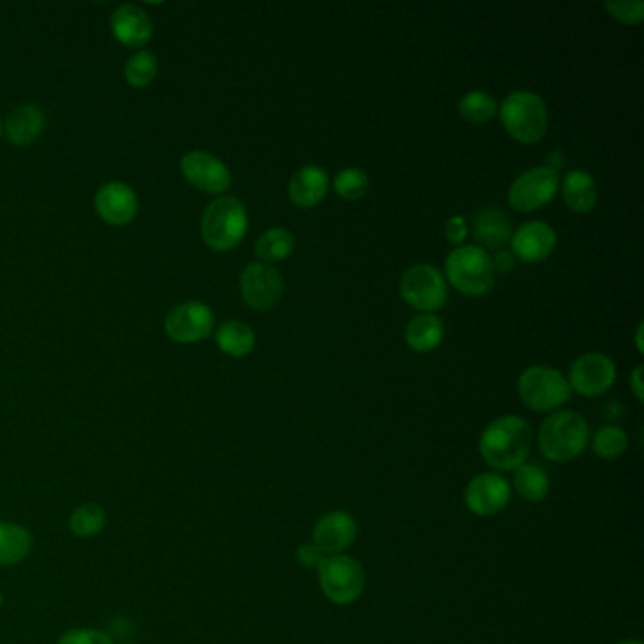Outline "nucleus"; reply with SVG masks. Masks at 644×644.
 Returning a JSON list of instances; mask_svg holds the SVG:
<instances>
[{
  "mask_svg": "<svg viewBox=\"0 0 644 644\" xmlns=\"http://www.w3.org/2000/svg\"><path fill=\"white\" fill-rule=\"evenodd\" d=\"M533 429L530 422L520 416H501L482 432L478 440L482 460L494 471H517L524 465L532 452Z\"/></svg>",
  "mask_w": 644,
  "mask_h": 644,
  "instance_id": "f257e3e1",
  "label": "nucleus"
},
{
  "mask_svg": "<svg viewBox=\"0 0 644 644\" xmlns=\"http://www.w3.org/2000/svg\"><path fill=\"white\" fill-rule=\"evenodd\" d=\"M592 433L579 412L556 411L540 425L538 448L546 460L567 463L588 448Z\"/></svg>",
  "mask_w": 644,
  "mask_h": 644,
  "instance_id": "f03ea898",
  "label": "nucleus"
},
{
  "mask_svg": "<svg viewBox=\"0 0 644 644\" xmlns=\"http://www.w3.org/2000/svg\"><path fill=\"white\" fill-rule=\"evenodd\" d=\"M246 231L248 212L236 197L216 198L203 214V241L216 252H229L239 246Z\"/></svg>",
  "mask_w": 644,
  "mask_h": 644,
  "instance_id": "7ed1b4c3",
  "label": "nucleus"
},
{
  "mask_svg": "<svg viewBox=\"0 0 644 644\" xmlns=\"http://www.w3.org/2000/svg\"><path fill=\"white\" fill-rule=\"evenodd\" d=\"M501 123L520 144H537L548 131V108L532 92H514L499 107Z\"/></svg>",
  "mask_w": 644,
  "mask_h": 644,
  "instance_id": "20e7f679",
  "label": "nucleus"
},
{
  "mask_svg": "<svg viewBox=\"0 0 644 644\" xmlns=\"http://www.w3.org/2000/svg\"><path fill=\"white\" fill-rule=\"evenodd\" d=\"M445 272L455 290L467 297L486 295L496 283L494 263L481 246H460L448 255Z\"/></svg>",
  "mask_w": 644,
  "mask_h": 644,
  "instance_id": "39448f33",
  "label": "nucleus"
},
{
  "mask_svg": "<svg viewBox=\"0 0 644 644\" xmlns=\"http://www.w3.org/2000/svg\"><path fill=\"white\" fill-rule=\"evenodd\" d=\"M518 396L530 411L552 414L571 399V388L558 368L537 365L518 378Z\"/></svg>",
  "mask_w": 644,
  "mask_h": 644,
  "instance_id": "423d86ee",
  "label": "nucleus"
},
{
  "mask_svg": "<svg viewBox=\"0 0 644 644\" xmlns=\"http://www.w3.org/2000/svg\"><path fill=\"white\" fill-rule=\"evenodd\" d=\"M319 588L335 605H352L365 590V571L362 563L348 556H326L318 567Z\"/></svg>",
  "mask_w": 644,
  "mask_h": 644,
  "instance_id": "0eeeda50",
  "label": "nucleus"
},
{
  "mask_svg": "<svg viewBox=\"0 0 644 644\" xmlns=\"http://www.w3.org/2000/svg\"><path fill=\"white\" fill-rule=\"evenodd\" d=\"M399 291L406 305L424 314H432L447 303V278L437 267L420 263L404 270Z\"/></svg>",
  "mask_w": 644,
  "mask_h": 644,
  "instance_id": "6e6552de",
  "label": "nucleus"
},
{
  "mask_svg": "<svg viewBox=\"0 0 644 644\" xmlns=\"http://www.w3.org/2000/svg\"><path fill=\"white\" fill-rule=\"evenodd\" d=\"M560 187L558 170L548 167H533L512 182L509 203L518 212H535L548 205Z\"/></svg>",
  "mask_w": 644,
  "mask_h": 644,
  "instance_id": "1a4fd4ad",
  "label": "nucleus"
},
{
  "mask_svg": "<svg viewBox=\"0 0 644 644\" xmlns=\"http://www.w3.org/2000/svg\"><path fill=\"white\" fill-rule=\"evenodd\" d=\"M567 382L571 391H576L579 396L588 399L602 397L617 382V365L609 355L597 352L581 355L571 363Z\"/></svg>",
  "mask_w": 644,
  "mask_h": 644,
  "instance_id": "9d476101",
  "label": "nucleus"
},
{
  "mask_svg": "<svg viewBox=\"0 0 644 644\" xmlns=\"http://www.w3.org/2000/svg\"><path fill=\"white\" fill-rule=\"evenodd\" d=\"M242 299L257 312L272 311L283 297V278L267 263H252L242 270Z\"/></svg>",
  "mask_w": 644,
  "mask_h": 644,
  "instance_id": "9b49d317",
  "label": "nucleus"
},
{
  "mask_svg": "<svg viewBox=\"0 0 644 644\" xmlns=\"http://www.w3.org/2000/svg\"><path fill=\"white\" fill-rule=\"evenodd\" d=\"M214 329V312L198 301L174 306L165 318V333L180 344L205 340Z\"/></svg>",
  "mask_w": 644,
  "mask_h": 644,
  "instance_id": "f8f14e48",
  "label": "nucleus"
},
{
  "mask_svg": "<svg viewBox=\"0 0 644 644\" xmlns=\"http://www.w3.org/2000/svg\"><path fill=\"white\" fill-rule=\"evenodd\" d=\"M180 169L184 172L185 180L197 187L201 192L223 193L231 187V172L227 169V165L218 159V157L203 151V149H195L182 157Z\"/></svg>",
  "mask_w": 644,
  "mask_h": 644,
  "instance_id": "ddd939ff",
  "label": "nucleus"
},
{
  "mask_svg": "<svg viewBox=\"0 0 644 644\" xmlns=\"http://www.w3.org/2000/svg\"><path fill=\"white\" fill-rule=\"evenodd\" d=\"M512 489L499 473H481L469 482L465 489V505L476 517L488 518L499 514L509 505Z\"/></svg>",
  "mask_w": 644,
  "mask_h": 644,
  "instance_id": "4468645a",
  "label": "nucleus"
},
{
  "mask_svg": "<svg viewBox=\"0 0 644 644\" xmlns=\"http://www.w3.org/2000/svg\"><path fill=\"white\" fill-rule=\"evenodd\" d=\"M355 537H357V522L344 510L327 512L319 518L312 532V543L326 556L347 552L348 548L354 545Z\"/></svg>",
  "mask_w": 644,
  "mask_h": 644,
  "instance_id": "2eb2a0df",
  "label": "nucleus"
},
{
  "mask_svg": "<svg viewBox=\"0 0 644 644\" xmlns=\"http://www.w3.org/2000/svg\"><path fill=\"white\" fill-rule=\"evenodd\" d=\"M510 252L517 255V259L520 257L525 263L545 262L556 250L558 234L545 221H530L518 227L517 233L510 236Z\"/></svg>",
  "mask_w": 644,
  "mask_h": 644,
  "instance_id": "dca6fc26",
  "label": "nucleus"
},
{
  "mask_svg": "<svg viewBox=\"0 0 644 644\" xmlns=\"http://www.w3.org/2000/svg\"><path fill=\"white\" fill-rule=\"evenodd\" d=\"M95 208L110 226H125L138 212L136 193L123 182H110L100 187L95 197Z\"/></svg>",
  "mask_w": 644,
  "mask_h": 644,
  "instance_id": "f3484780",
  "label": "nucleus"
},
{
  "mask_svg": "<svg viewBox=\"0 0 644 644\" xmlns=\"http://www.w3.org/2000/svg\"><path fill=\"white\" fill-rule=\"evenodd\" d=\"M110 27L118 42L129 48H138L154 36V23L136 4H123L110 17Z\"/></svg>",
  "mask_w": 644,
  "mask_h": 644,
  "instance_id": "a211bd4d",
  "label": "nucleus"
},
{
  "mask_svg": "<svg viewBox=\"0 0 644 644\" xmlns=\"http://www.w3.org/2000/svg\"><path fill=\"white\" fill-rule=\"evenodd\" d=\"M288 192L295 206H318L329 192V174L318 165H305L291 177Z\"/></svg>",
  "mask_w": 644,
  "mask_h": 644,
  "instance_id": "6ab92c4d",
  "label": "nucleus"
},
{
  "mask_svg": "<svg viewBox=\"0 0 644 644\" xmlns=\"http://www.w3.org/2000/svg\"><path fill=\"white\" fill-rule=\"evenodd\" d=\"M473 234L482 246L489 250H501L509 244L512 236V221L501 208L488 206L473 218Z\"/></svg>",
  "mask_w": 644,
  "mask_h": 644,
  "instance_id": "aec40b11",
  "label": "nucleus"
},
{
  "mask_svg": "<svg viewBox=\"0 0 644 644\" xmlns=\"http://www.w3.org/2000/svg\"><path fill=\"white\" fill-rule=\"evenodd\" d=\"M561 193L574 214L592 212L599 198L594 177L584 170H571L561 182Z\"/></svg>",
  "mask_w": 644,
  "mask_h": 644,
  "instance_id": "412c9836",
  "label": "nucleus"
},
{
  "mask_svg": "<svg viewBox=\"0 0 644 644\" xmlns=\"http://www.w3.org/2000/svg\"><path fill=\"white\" fill-rule=\"evenodd\" d=\"M442 337H445V324L435 314H418L416 318L411 319L404 333L409 347L418 354H429L435 348H439Z\"/></svg>",
  "mask_w": 644,
  "mask_h": 644,
  "instance_id": "4be33fe9",
  "label": "nucleus"
},
{
  "mask_svg": "<svg viewBox=\"0 0 644 644\" xmlns=\"http://www.w3.org/2000/svg\"><path fill=\"white\" fill-rule=\"evenodd\" d=\"M44 113L36 105H23L10 113L7 121L8 141L15 146H27L42 133Z\"/></svg>",
  "mask_w": 644,
  "mask_h": 644,
  "instance_id": "5701e85b",
  "label": "nucleus"
},
{
  "mask_svg": "<svg viewBox=\"0 0 644 644\" xmlns=\"http://www.w3.org/2000/svg\"><path fill=\"white\" fill-rule=\"evenodd\" d=\"M33 535L23 525L0 522V567H12L27 558Z\"/></svg>",
  "mask_w": 644,
  "mask_h": 644,
  "instance_id": "b1692460",
  "label": "nucleus"
},
{
  "mask_svg": "<svg viewBox=\"0 0 644 644\" xmlns=\"http://www.w3.org/2000/svg\"><path fill=\"white\" fill-rule=\"evenodd\" d=\"M512 486L522 499L530 503H538L546 499L550 491V478L546 475L545 469L538 467L535 463H524L514 471Z\"/></svg>",
  "mask_w": 644,
  "mask_h": 644,
  "instance_id": "393cba45",
  "label": "nucleus"
},
{
  "mask_svg": "<svg viewBox=\"0 0 644 644\" xmlns=\"http://www.w3.org/2000/svg\"><path fill=\"white\" fill-rule=\"evenodd\" d=\"M216 342L221 352L231 357H244L248 355L255 347L254 329L244 324V321H226L216 333Z\"/></svg>",
  "mask_w": 644,
  "mask_h": 644,
  "instance_id": "a878e982",
  "label": "nucleus"
},
{
  "mask_svg": "<svg viewBox=\"0 0 644 644\" xmlns=\"http://www.w3.org/2000/svg\"><path fill=\"white\" fill-rule=\"evenodd\" d=\"M295 250V236L283 227H272L255 242V255L263 262H283Z\"/></svg>",
  "mask_w": 644,
  "mask_h": 644,
  "instance_id": "bb28decb",
  "label": "nucleus"
},
{
  "mask_svg": "<svg viewBox=\"0 0 644 644\" xmlns=\"http://www.w3.org/2000/svg\"><path fill=\"white\" fill-rule=\"evenodd\" d=\"M107 512L97 503H84L72 510L69 530L78 538L97 537L107 527Z\"/></svg>",
  "mask_w": 644,
  "mask_h": 644,
  "instance_id": "cd10ccee",
  "label": "nucleus"
},
{
  "mask_svg": "<svg viewBox=\"0 0 644 644\" xmlns=\"http://www.w3.org/2000/svg\"><path fill=\"white\" fill-rule=\"evenodd\" d=\"M460 116L463 120L473 123V125H484L489 120L496 118L499 105L497 100L488 95L486 92H469L463 99L460 100Z\"/></svg>",
  "mask_w": 644,
  "mask_h": 644,
  "instance_id": "c85d7f7f",
  "label": "nucleus"
},
{
  "mask_svg": "<svg viewBox=\"0 0 644 644\" xmlns=\"http://www.w3.org/2000/svg\"><path fill=\"white\" fill-rule=\"evenodd\" d=\"M592 448L602 460H618L628 450V435L618 425H603L592 437Z\"/></svg>",
  "mask_w": 644,
  "mask_h": 644,
  "instance_id": "c756f323",
  "label": "nucleus"
},
{
  "mask_svg": "<svg viewBox=\"0 0 644 644\" xmlns=\"http://www.w3.org/2000/svg\"><path fill=\"white\" fill-rule=\"evenodd\" d=\"M157 71H159L157 57L149 51H138L125 64V80L129 85L142 89V87H148L156 80Z\"/></svg>",
  "mask_w": 644,
  "mask_h": 644,
  "instance_id": "7c9ffc66",
  "label": "nucleus"
},
{
  "mask_svg": "<svg viewBox=\"0 0 644 644\" xmlns=\"http://www.w3.org/2000/svg\"><path fill=\"white\" fill-rule=\"evenodd\" d=\"M368 177L362 169L340 170L335 178L333 187L337 195L347 201H360L368 192Z\"/></svg>",
  "mask_w": 644,
  "mask_h": 644,
  "instance_id": "2f4dec72",
  "label": "nucleus"
},
{
  "mask_svg": "<svg viewBox=\"0 0 644 644\" xmlns=\"http://www.w3.org/2000/svg\"><path fill=\"white\" fill-rule=\"evenodd\" d=\"M605 8L615 20L623 25H639L644 20L643 0H623V2H605Z\"/></svg>",
  "mask_w": 644,
  "mask_h": 644,
  "instance_id": "473e14b6",
  "label": "nucleus"
},
{
  "mask_svg": "<svg viewBox=\"0 0 644 644\" xmlns=\"http://www.w3.org/2000/svg\"><path fill=\"white\" fill-rule=\"evenodd\" d=\"M57 644H113L108 633L99 630H84V628H74L64 633L63 637L57 641Z\"/></svg>",
  "mask_w": 644,
  "mask_h": 644,
  "instance_id": "72a5a7b5",
  "label": "nucleus"
},
{
  "mask_svg": "<svg viewBox=\"0 0 644 644\" xmlns=\"http://www.w3.org/2000/svg\"><path fill=\"white\" fill-rule=\"evenodd\" d=\"M295 558H297V563L303 569H308V571L316 569L318 571L321 561L326 560V554L321 552L314 543H305V545L299 546Z\"/></svg>",
  "mask_w": 644,
  "mask_h": 644,
  "instance_id": "f704fd0d",
  "label": "nucleus"
},
{
  "mask_svg": "<svg viewBox=\"0 0 644 644\" xmlns=\"http://www.w3.org/2000/svg\"><path fill=\"white\" fill-rule=\"evenodd\" d=\"M445 233H447L448 242H452V244L458 246V244H461V242L467 239V221L463 220L461 216H453V218L447 221Z\"/></svg>",
  "mask_w": 644,
  "mask_h": 644,
  "instance_id": "c9c22d12",
  "label": "nucleus"
},
{
  "mask_svg": "<svg viewBox=\"0 0 644 644\" xmlns=\"http://www.w3.org/2000/svg\"><path fill=\"white\" fill-rule=\"evenodd\" d=\"M494 263V270L499 275H509L517 267V255L512 254L510 250H499L496 257L491 259Z\"/></svg>",
  "mask_w": 644,
  "mask_h": 644,
  "instance_id": "e433bc0d",
  "label": "nucleus"
},
{
  "mask_svg": "<svg viewBox=\"0 0 644 644\" xmlns=\"http://www.w3.org/2000/svg\"><path fill=\"white\" fill-rule=\"evenodd\" d=\"M630 386L633 393H635V397H637L639 403H643V365H639V367H635V370L631 373Z\"/></svg>",
  "mask_w": 644,
  "mask_h": 644,
  "instance_id": "4c0bfd02",
  "label": "nucleus"
},
{
  "mask_svg": "<svg viewBox=\"0 0 644 644\" xmlns=\"http://www.w3.org/2000/svg\"><path fill=\"white\" fill-rule=\"evenodd\" d=\"M561 165H563V156H561L560 151H552L550 156L546 157L545 167H548V169L558 170Z\"/></svg>",
  "mask_w": 644,
  "mask_h": 644,
  "instance_id": "58836bf2",
  "label": "nucleus"
},
{
  "mask_svg": "<svg viewBox=\"0 0 644 644\" xmlns=\"http://www.w3.org/2000/svg\"><path fill=\"white\" fill-rule=\"evenodd\" d=\"M643 324H639L637 331H635V342H637L639 354H643Z\"/></svg>",
  "mask_w": 644,
  "mask_h": 644,
  "instance_id": "ea45409f",
  "label": "nucleus"
},
{
  "mask_svg": "<svg viewBox=\"0 0 644 644\" xmlns=\"http://www.w3.org/2000/svg\"><path fill=\"white\" fill-rule=\"evenodd\" d=\"M617 644H643V641H639V639H623V641Z\"/></svg>",
  "mask_w": 644,
  "mask_h": 644,
  "instance_id": "a19ab883",
  "label": "nucleus"
},
{
  "mask_svg": "<svg viewBox=\"0 0 644 644\" xmlns=\"http://www.w3.org/2000/svg\"><path fill=\"white\" fill-rule=\"evenodd\" d=\"M2 605H4V595L0 592V609H2Z\"/></svg>",
  "mask_w": 644,
  "mask_h": 644,
  "instance_id": "79ce46f5",
  "label": "nucleus"
},
{
  "mask_svg": "<svg viewBox=\"0 0 644 644\" xmlns=\"http://www.w3.org/2000/svg\"><path fill=\"white\" fill-rule=\"evenodd\" d=\"M0 131H2V121H0Z\"/></svg>",
  "mask_w": 644,
  "mask_h": 644,
  "instance_id": "37998d69",
  "label": "nucleus"
}]
</instances>
